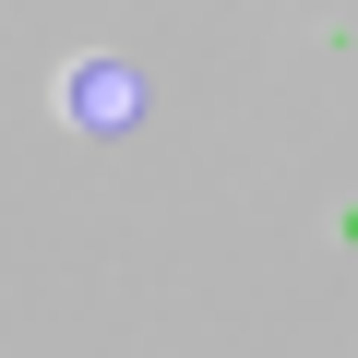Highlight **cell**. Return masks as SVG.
<instances>
[{"mask_svg": "<svg viewBox=\"0 0 358 358\" xmlns=\"http://www.w3.org/2000/svg\"><path fill=\"white\" fill-rule=\"evenodd\" d=\"M72 108H84V120H120V108H131V84H120V72H84V84H72Z\"/></svg>", "mask_w": 358, "mask_h": 358, "instance_id": "cell-1", "label": "cell"}]
</instances>
